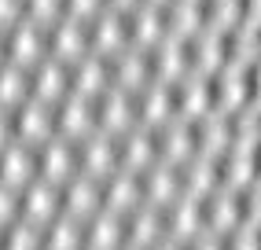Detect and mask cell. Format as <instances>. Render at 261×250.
<instances>
[{
    "instance_id": "6da1fadb",
    "label": "cell",
    "mask_w": 261,
    "mask_h": 250,
    "mask_svg": "<svg viewBox=\"0 0 261 250\" xmlns=\"http://www.w3.org/2000/svg\"><path fill=\"white\" fill-rule=\"evenodd\" d=\"M59 213H63V199H59V188L56 184H44L37 177L33 184L22 188V210H19L22 221L37 224V228H48Z\"/></svg>"
},
{
    "instance_id": "7a4b0ae2",
    "label": "cell",
    "mask_w": 261,
    "mask_h": 250,
    "mask_svg": "<svg viewBox=\"0 0 261 250\" xmlns=\"http://www.w3.org/2000/svg\"><path fill=\"white\" fill-rule=\"evenodd\" d=\"M99 210H103L99 181H92V177H70L66 191H63V213H70L74 221H89Z\"/></svg>"
},
{
    "instance_id": "3957f363",
    "label": "cell",
    "mask_w": 261,
    "mask_h": 250,
    "mask_svg": "<svg viewBox=\"0 0 261 250\" xmlns=\"http://www.w3.org/2000/svg\"><path fill=\"white\" fill-rule=\"evenodd\" d=\"M125 246V217H118L111 210H99L89 217V236H85V250H121Z\"/></svg>"
},
{
    "instance_id": "277c9868",
    "label": "cell",
    "mask_w": 261,
    "mask_h": 250,
    "mask_svg": "<svg viewBox=\"0 0 261 250\" xmlns=\"http://www.w3.org/2000/svg\"><path fill=\"white\" fill-rule=\"evenodd\" d=\"M99 81H103V70H99V63H89V66L81 70V88H85V92H96V88H99Z\"/></svg>"
},
{
    "instance_id": "5b68a950",
    "label": "cell",
    "mask_w": 261,
    "mask_h": 250,
    "mask_svg": "<svg viewBox=\"0 0 261 250\" xmlns=\"http://www.w3.org/2000/svg\"><path fill=\"white\" fill-rule=\"evenodd\" d=\"M74 8H77V11H92L96 0H74Z\"/></svg>"
},
{
    "instance_id": "8992f818",
    "label": "cell",
    "mask_w": 261,
    "mask_h": 250,
    "mask_svg": "<svg viewBox=\"0 0 261 250\" xmlns=\"http://www.w3.org/2000/svg\"><path fill=\"white\" fill-rule=\"evenodd\" d=\"M121 250H136V246H121Z\"/></svg>"
}]
</instances>
